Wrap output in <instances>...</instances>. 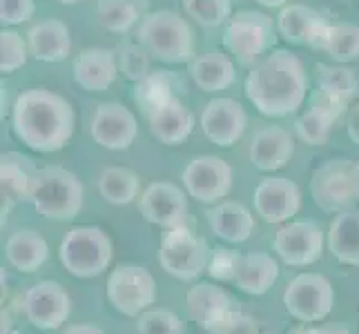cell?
<instances>
[{"mask_svg":"<svg viewBox=\"0 0 359 334\" xmlns=\"http://www.w3.org/2000/svg\"><path fill=\"white\" fill-rule=\"evenodd\" d=\"M76 114L63 96L34 88L16 96L11 109V132L29 150L52 154L72 141Z\"/></svg>","mask_w":359,"mask_h":334,"instance_id":"cell-1","label":"cell"},{"mask_svg":"<svg viewBox=\"0 0 359 334\" xmlns=\"http://www.w3.org/2000/svg\"><path fill=\"white\" fill-rule=\"evenodd\" d=\"M245 96L259 114L283 118L297 111L308 96L304 63L288 49L266 54L245 76Z\"/></svg>","mask_w":359,"mask_h":334,"instance_id":"cell-2","label":"cell"},{"mask_svg":"<svg viewBox=\"0 0 359 334\" xmlns=\"http://www.w3.org/2000/svg\"><path fill=\"white\" fill-rule=\"evenodd\" d=\"M85 190L79 176L63 165H45L36 172L29 203L49 221H72L81 214Z\"/></svg>","mask_w":359,"mask_h":334,"instance_id":"cell-3","label":"cell"},{"mask_svg":"<svg viewBox=\"0 0 359 334\" xmlns=\"http://www.w3.org/2000/svg\"><path fill=\"white\" fill-rule=\"evenodd\" d=\"M136 36L147 52L168 65L190 63L194 58L192 27L181 14L172 9H158L147 14Z\"/></svg>","mask_w":359,"mask_h":334,"instance_id":"cell-4","label":"cell"},{"mask_svg":"<svg viewBox=\"0 0 359 334\" xmlns=\"http://www.w3.org/2000/svg\"><path fill=\"white\" fill-rule=\"evenodd\" d=\"M63 267L76 279H94L109 267L114 256V243L103 228L76 225L72 228L58 247Z\"/></svg>","mask_w":359,"mask_h":334,"instance_id":"cell-5","label":"cell"},{"mask_svg":"<svg viewBox=\"0 0 359 334\" xmlns=\"http://www.w3.org/2000/svg\"><path fill=\"white\" fill-rule=\"evenodd\" d=\"M277 43V25L264 11H237L224 32L226 52L241 67H255Z\"/></svg>","mask_w":359,"mask_h":334,"instance_id":"cell-6","label":"cell"},{"mask_svg":"<svg viewBox=\"0 0 359 334\" xmlns=\"http://www.w3.org/2000/svg\"><path fill=\"white\" fill-rule=\"evenodd\" d=\"M210 245L203 237L194 234L188 225L172 228L163 234L158 245V263L170 277L179 281H194L208 272Z\"/></svg>","mask_w":359,"mask_h":334,"instance_id":"cell-7","label":"cell"},{"mask_svg":"<svg viewBox=\"0 0 359 334\" xmlns=\"http://www.w3.org/2000/svg\"><path fill=\"white\" fill-rule=\"evenodd\" d=\"M188 314L196 326L210 334H232L239 328L241 305L221 286L196 283L185 296Z\"/></svg>","mask_w":359,"mask_h":334,"instance_id":"cell-8","label":"cell"},{"mask_svg":"<svg viewBox=\"0 0 359 334\" xmlns=\"http://www.w3.org/2000/svg\"><path fill=\"white\" fill-rule=\"evenodd\" d=\"M107 299L126 316H141L156 299L152 272L139 263H118L107 277Z\"/></svg>","mask_w":359,"mask_h":334,"instance_id":"cell-9","label":"cell"},{"mask_svg":"<svg viewBox=\"0 0 359 334\" xmlns=\"http://www.w3.org/2000/svg\"><path fill=\"white\" fill-rule=\"evenodd\" d=\"M311 194L321 212L339 214L353 209L357 201L355 163L348 158H330L311 176Z\"/></svg>","mask_w":359,"mask_h":334,"instance_id":"cell-10","label":"cell"},{"mask_svg":"<svg viewBox=\"0 0 359 334\" xmlns=\"http://www.w3.org/2000/svg\"><path fill=\"white\" fill-rule=\"evenodd\" d=\"M332 305H335V290H332V283L319 272L297 274L283 292V307L302 323L324 321L332 312Z\"/></svg>","mask_w":359,"mask_h":334,"instance_id":"cell-11","label":"cell"},{"mask_svg":"<svg viewBox=\"0 0 359 334\" xmlns=\"http://www.w3.org/2000/svg\"><path fill=\"white\" fill-rule=\"evenodd\" d=\"M324 230L315 221H288L277 230L272 250L290 267H308L324 254Z\"/></svg>","mask_w":359,"mask_h":334,"instance_id":"cell-12","label":"cell"},{"mask_svg":"<svg viewBox=\"0 0 359 334\" xmlns=\"http://www.w3.org/2000/svg\"><path fill=\"white\" fill-rule=\"evenodd\" d=\"M183 188L188 196L196 199L199 203L212 205L221 203L224 196L232 190V167L226 163L224 158L203 154L192 158L183 169Z\"/></svg>","mask_w":359,"mask_h":334,"instance_id":"cell-13","label":"cell"},{"mask_svg":"<svg viewBox=\"0 0 359 334\" xmlns=\"http://www.w3.org/2000/svg\"><path fill=\"white\" fill-rule=\"evenodd\" d=\"M72 312V299L56 281H41L22 296V314L34 328L56 330L65 323Z\"/></svg>","mask_w":359,"mask_h":334,"instance_id":"cell-14","label":"cell"},{"mask_svg":"<svg viewBox=\"0 0 359 334\" xmlns=\"http://www.w3.org/2000/svg\"><path fill=\"white\" fill-rule=\"evenodd\" d=\"M141 214L147 223L163 230L179 228L188 221V196L175 183L154 181L141 194Z\"/></svg>","mask_w":359,"mask_h":334,"instance_id":"cell-15","label":"cell"},{"mask_svg":"<svg viewBox=\"0 0 359 334\" xmlns=\"http://www.w3.org/2000/svg\"><path fill=\"white\" fill-rule=\"evenodd\" d=\"M252 201L266 223H288L302 209V190L288 176H268L255 188Z\"/></svg>","mask_w":359,"mask_h":334,"instance_id":"cell-16","label":"cell"},{"mask_svg":"<svg viewBox=\"0 0 359 334\" xmlns=\"http://www.w3.org/2000/svg\"><path fill=\"white\" fill-rule=\"evenodd\" d=\"M248 125L245 109L234 98H215L201 111V130L210 143L219 147H232Z\"/></svg>","mask_w":359,"mask_h":334,"instance_id":"cell-17","label":"cell"},{"mask_svg":"<svg viewBox=\"0 0 359 334\" xmlns=\"http://www.w3.org/2000/svg\"><path fill=\"white\" fill-rule=\"evenodd\" d=\"M139 125L136 118L123 103H101L92 120V139L105 150H128L134 143Z\"/></svg>","mask_w":359,"mask_h":334,"instance_id":"cell-18","label":"cell"},{"mask_svg":"<svg viewBox=\"0 0 359 334\" xmlns=\"http://www.w3.org/2000/svg\"><path fill=\"white\" fill-rule=\"evenodd\" d=\"M277 32L290 45H308L313 49L324 47L328 22L317 9L306 5H286L277 16Z\"/></svg>","mask_w":359,"mask_h":334,"instance_id":"cell-19","label":"cell"},{"mask_svg":"<svg viewBox=\"0 0 359 334\" xmlns=\"http://www.w3.org/2000/svg\"><path fill=\"white\" fill-rule=\"evenodd\" d=\"M36 163L20 152H7L0 158V209L7 216L20 201H29L36 181Z\"/></svg>","mask_w":359,"mask_h":334,"instance_id":"cell-20","label":"cell"},{"mask_svg":"<svg viewBox=\"0 0 359 334\" xmlns=\"http://www.w3.org/2000/svg\"><path fill=\"white\" fill-rule=\"evenodd\" d=\"M248 156L259 172H277L286 167L294 156V139L279 125L264 127L252 136Z\"/></svg>","mask_w":359,"mask_h":334,"instance_id":"cell-21","label":"cell"},{"mask_svg":"<svg viewBox=\"0 0 359 334\" xmlns=\"http://www.w3.org/2000/svg\"><path fill=\"white\" fill-rule=\"evenodd\" d=\"M118 76V60L112 49L88 47L74 60V81L85 92H105Z\"/></svg>","mask_w":359,"mask_h":334,"instance_id":"cell-22","label":"cell"},{"mask_svg":"<svg viewBox=\"0 0 359 334\" xmlns=\"http://www.w3.org/2000/svg\"><path fill=\"white\" fill-rule=\"evenodd\" d=\"M341 111L344 107L337 101H332L328 94L317 88L311 96V107L294 120V132L308 145H324L330 139L332 125L341 116Z\"/></svg>","mask_w":359,"mask_h":334,"instance_id":"cell-23","label":"cell"},{"mask_svg":"<svg viewBox=\"0 0 359 334\" xmlns=\"http://www.w3.org/2000/svg\"><path fill=\"white\" fill-rule=\"evenodd\" d=\"M147 123H150L152 136L163 145H179L183 143L194 130V116L192 111L185 107L179 98H170V101L156 105L147 111Z\"/></svg>","mask_w":359,"mask_h":334,"instance_id":"cell-24","label":"cell"},{"mask_svg":"<svg viewBox=\"0 0 359 334\" xmlns=\"http://www.w3.org/2000/svg\"><path fill=\"white\" fill-rule=\"evenodd\" d=\"M215 237L226 243H243L255 232V214L237 201H221L205 212Z\"/></svg>","mask_w":359,"mask_h":334,"instance_id":"cell-25","label":"cell"},{"mask_svg":"<svg viewBox=\"0 0 359 334\" xmlns=\"http://www.w3.org/2000/svg\"><path fill=\"white\" fill-rule=\"evenodd\" d=\"M27 45L29 54L36 60L43 63H63L69 56L72 49V36L63 20L58 18H47L27 32Z\"/></svg>","mask_w":359,"mask_h":334,"instance_id":"cell-26","label":"cell"},{"mask_svg":"<svg viewBox=\"0 0 359 334\" xmlns=\"http://www.w3.org/2000/svg\"><path fill=\"white\" fill-rule=\"evenodd\" d=\"M188 74L196 88L208 94H217L228 90L237 78L234 60L224 52H205L194 56L188 63Z\"/></svg>","mask_w":359,"mask_h":334,"instance_id":"cell-27","label":"cell"},{"mask_svg":"<svg viewBox=\"0 0 359 334\" xmlns=\"http://www.w3.org/2000/svg\"><path fill=\"white\" fill-rule=\"evenodd\" d=\"M5 256L11 267H16L22 274H34L47 261L49 247L47 241L36 230L20 228L7 239Z\"/></svg>","mask_w":359,"mask_h":334,"instance_id":"cell-28","label":"cell"},{"mask_svg":"<svg viewBox=\"0 0 359 334\" xmlns=\"http://www.w3.org/2000/svg\"><path fill=\"white\" fill-rule=\"evenodd\" d=\"M279 279V263L268 252H248L241 254V261L234 277V286L241 292L262 296Z\"/></svg>","mask_w":359,"mask_h":334,"instance_id":"cell-29","label":"cell"},{"mask_svg":"<svg viewBox=\"0 0 359 334\" xmlns=\"http://www.w3.org/2000/svg\"><path fill=\"white\" fill-rule=\"evenodd\" d=\"M328 250L339 263L359 267V209H346L332 218Z\"/></svg>","mask_w":359,"mask_h":334,"instance_id":"cell-30","label":"cell"},{"mask_svg":"<svg viewBox=\"0 0 359 334\" xmlns=\"http://www.w3.org/2000/svg\"><path fill=\"white\" fill-rule=\"evenodd\" d=\"M141 192V179L134 169L112 165L98 176V194L112 205H130Z\"/></svg>","mask_w":359,"mask_h":334,"instance_id":"cell-31","label":"cell"},{"mask_svg":"<svg viewBox=\"0 0 359 334\" xmlns=\"http://www.w3.org/2000/svg\"><path fill=\"white\" fill-rule=\"evenodd\" d=\"M317 88L346 109L351 105L353 98L357 96L359 81H357L355 69H351V67L317 65Z\"/></svg>","mask_w":359,"mask_h":334,"instance_id":"cell-32","label":"cell"},{"mask_svg":"<svg viewBox=\"0 0 359 334\" xmlns=\"http://www.w3.org/2000/svg\"><path fill=\"white\" fill-rule=\"evenodd\" d=\"M324 52L346 65L359 58V25L355 22H335L328 25L326 39H324Z\"/></svg>","mask_w":359,"mask_h":334,"instance_id":"cell-33","label":"cell"},{"mask_svg":"<svg viewBox=\"0 0 359 334\" xmlns=\"http://www.w3.org/2000/svg\"><path fill=\"white\" fill-rule=\"evenodd\" d=\"M96 14L107 32L126 34L139 18V7L134 0H98Z\"/></svg>","mask_w":359,"mask_h":334,"instance_id":"cell-34","label":"cell"},{"mask_svg":"<svg viewBox=\"0 0 359 334\" xmlns=\"http://www.w3.org/2000/svg\"><path fill=\"white\" fill-rule=\"evenodd\" d=\"M175 76H170L165 71H152L145 81L139 83V90H136V98L143 107V111L147 114L150 109H154L156 105L175 98Z\"/></svg>","mask_w":359,"mask_h":334,"instance_id":"cell-35","label":"cell"},{"mask_svg":"<svg viewBox=\"0 0 359 334\" xmlns=\"http://www.w3.org/2000/svg\"><path fill=\"white\" fill-rule=\"evenodd\" d=\"M183 9L201 27H219L232 18V0H183Z\"/></svg>","mask_w":359,"mask_h":334,"instance_id":"cell-36","label":"cell"},{"mask_svg":"<svg viewBox=\"0 0 359 334\" xmlns=\"http://www.w3.org/2000/svg\"><path fill=\"white\" fill-rule=\"evenodd\" d=\"M150 52L141 45H123L118 54V71L123 74V78L132 83H141L152 74L150 65Z\"/></svg>","mask_w":359,"mask_h":334,"instance_id":"cell-37","label":"cell"},{"mask_svg":"<svg viewBox=\"0 0 359 334\" xmlns=\"http://www.w3.org/2000/svg\"><path fill=\"white\" fill-rule=\"evenodd\" d=\"M27 49L29 45L22 41V36L14 29L0 32V71L14 74L27 63Z\"/></svg>","mask_w":359,"mask_h":334,"instance_id":"cell-38","label":"cell"},{"mask_svg":"<svg viewBox=\"0 0 359 334\" xmlns=\"http://www.w3.org/2000/svg\"><path fill=\"white\" fill-rule=\"evenodd\" d=\"M136 334H183V321L172 310H145L136 316Z\"/></svg>","mask_w":359,"mask_h":334,"instance_id":"cell-39","label":"cell"},{"mask_svg":"<svg viewBox=\"0 0 359 334\" xmlns=\"http://www.w3.org/2000/svg\"><path fill=\"white\" fill-rule=\"evenodd\" d=\"M239 261H241L239 252L228 250V247H215L208 261V274L221 283H230V281L234 283Z\"/></svg>","mask_w":359,"mask_h":334,"instance_id":"cell-40","label":"cell"},{"mask_svg":"<svg viewBox=\"0 0 359 334\" xmlns=\"http://www.w3.org/2000/svg\"><path fill=\"white\" fill-rule=\"evenodd\" d=\"M34 0H0V22L3 27H14L34 16Z\"/></svg>","mask_w":359,"mask_h":334,"instance_id":"cell-41","label":"cell"},{"mask_svg":"<svg viewBox=\"0 0 359 334\" xmlns=\"http://www.w3.org/2000/svg\"><path fill=\"white\" fill-rule=\"evenodd\" d=\"M346 130H348L351 141L359 147V103H355L348 109V118H346Z\"/></svg>","mask_w":359,"mask_h":334,"instance_id":"cell-42","label":"cell"},{"mask_svg":"<svg viewBox=\"0 0 359 334\" xmlns=\"http://www.w3.org/2000/svg\"><path fill=\"white\" fill-rule=\"evenodd\" d=\"M306 334H351V330L341 323H321V326H308Z\"/></svg>","mask_w":359,"mask_h":334,"instance_id":"cell-43","label":"cell"},{"mask_svg":"<svg viewBox=\"0 0 359 334\" xmlns=\"http://www.w3.org/2000/svg\"><path fill=\"white\" fill-rule=\"evenodd\" d=\"M63 334H105V332L98 326H92V323H74Z\"/></svg>","mask_w":359,"mask_h":334,"instance_id":"cell-44","label":"cell"},{"mask_svg":"<svg viewBox=\"0 0 359 334\" xmlns=\"http://www.w3.org/2000/svg\"><path fill=\"white\" fill-rule=\"evenodd\" d=\"M255 3H259L262 7H286L288 0H255Z\"/></svg>","mask_w":359,"mask_h":334,"instance_id":"cell-45","label":"cell"},{"mask_svg":"<svg viewBox=\"0 0 359 334\" xmlns=\"http://www.w3.org/2000/svg\"><path fill=\"white\" fill-rule=\"evenodd\" d=\"M306 328H308V326H294V328H290L286 334H306Z\"/></svg>","mask_w":359,"mask_h":334,"instance_id":"cell-46","label":"cell"},{"mask_svg":"<svg viewBox=\"0 0 359 334\" xmlns=\"http://www.w3.org/2000/svg\"><path fill=\"white\" fill-rule=\"evenodd\" d=\"M355 188H357V201H359V160L355 163Z\"/></svg>","mask_w":359,"mask_h":334,"instance_id":"cell-47","label":"cell"},{"mask_svg":"<svg viewBox=\"0 0 359 334\" xmlns=\"http://www.w3.org/2000/svg\"><path fill=\"white\" fill-rule=\"evenodd\" d=\"M60 5H76V3H83V0H58Z\"/></svg>","mask_w":359,"mask_h":334,"instance_id":"cell-48","label":"cell"},{"mask_svg":"<svg viewBox=\"0 0 359 334\" xmlns=\"http://www.w3.org/2000/svg\"><path fill=\"white\" fill-rule=\"evenodd\" d=\"M264 334H270V332H264Z\"/></svg>","mask_w":359,"mask_h":334,"instance_id":"cell-49","label":"cell"}]
</instances>
